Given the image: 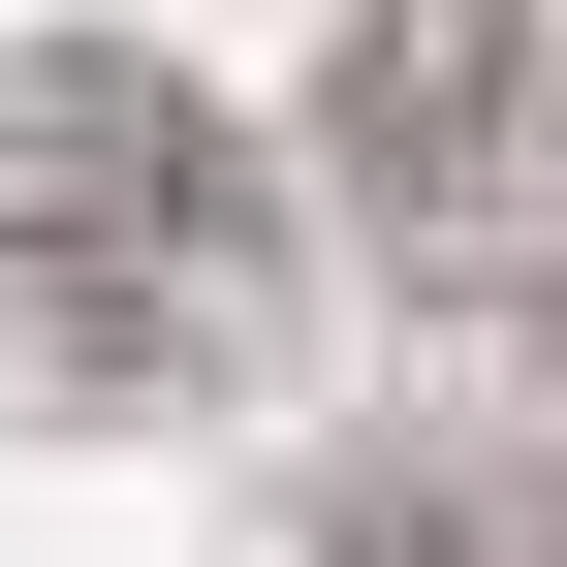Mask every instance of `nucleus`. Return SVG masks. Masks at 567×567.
Segmentation results:
<instances>
[{
  "label": "nucleus",
  "mask_w": 567,
  "mask_h": 567,
  "mask_svg": "<svg viewBox=\"0 0 567 567\" xmlns=\"http://www.w3.org/2000/svg\"><path fill=\"white\" fill-rule=\"evenodd\" d=\"M284 379V158L126 32H0V410H252Z\"/></svg>",
  "instance_id": "obj_1"
},
{
  "label": "nucleus",
  "mask_w": 567,
  "mask_h": 567,
  "mask_svg": "<svg viewBox=\"0 0 567 567\" xmlns=\"http://www.w3.org/2000/svg\"><path fill=\"white\" fill-rule=\"evenodd\" d=\"M347 567H536V505H473V473H442V505H347Z\"/></svg>",
  "instance_id": "obj_3"
},
{
  "label": "nucleus",
  "mask_w": 567,
  "mask_h": 567,
  "mask_svg": "<svg viewBox=\"0 0 567 567\" xmlns=\"http://www.w3.org/2000/svg\"><path fill=\"white\" fill-rule=\"evenodd\" d=\"M347 221H379L410 284H473V316H567V32L536 0H379L316 95Z\"/></svg>",
  "instance_id": "obj_2"
}]
</instances>
